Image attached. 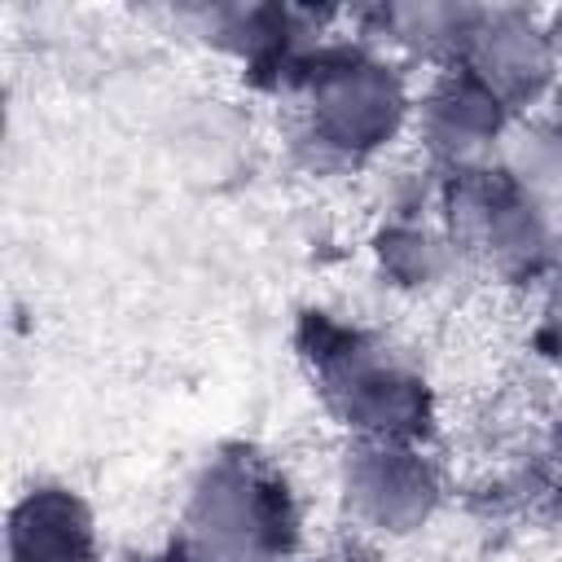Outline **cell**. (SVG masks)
I'll return each instance as SVG.
<instances>
[{"label":"cell","instance_id":"8fae6325","mask_svg":"<svg viewBox=\"0 0 562 562\" xmlns=\"http://www.w3.org/2000/svg\"><path fill=\"white\" fill-rule=\"evenodd\" d=\"M474 18H479V4H465V0H382V4L351 9L347 22L360 40L378 44L422 79L461 61Z\"/></svg>","mask_w":562,"mask_h":562},{"label":"cell","instance_id":"3957f363","mask_svg":"<svg viewBox=\"0 0 562 562\" xmlns=\"http://www.w3.org/2000/svg\"><path fill=\"white\" fill-rule=\"evenodd\" d=\"M307 501L294 474L255 443H220L189 474L162 553L171 562H294Z\"/></svg>","mask_w":562,"mask_h":562},{"label":"cell","instance_id":"7a4b0ae2","mask_svg":"<svg viewBox=\"0 0 562 562\" xmlns=\"http://www.w3.org/2000/svg\"><path fill=\"white\" fill-rule=\"evenodd\" d=\"M294 356L342 439L435 443V378L395 334L334 307H307L294 321Z\"/></svg>","mask_w":562,"mask_h":562},{"label":"cell","instance_id":"6da1fadb","mask_svg":"<svg viewBox=\"0 0 562 562\" xmlns=\"http://www.w3.org/2000/svg\"><path fill=\"white\" fill-rule=\"evenodd\" d=\"M281 101L290 149L307 171L360 176L386 167L413 136L417 75L338 26L307 57Z\"/></svg>","mask_w":562,"mask_h":562},{"label":"cell","instance_id":"277c9868","mask_svg":"<svg viewBox=\"0 0 562 562\" xmlns=\"http://www.w3.org/2000/svg\"><path fill=\"white\" fill-rule=\"evenodd\" d=\"M435 215L470 277L536 294L562 272V215L531 198L501 162L443 176Z\"/></svg>","mask_w":562,"mask_h":562},{"label":"cell","instance_id":"52a82bcc","mask_svg":"<svg viewBox=\"0 0 562 562\" xmlns=\"http://www.w3.org/2000/svg\"><path fill=\"white\" fill-rule=\"evenodd\" d=\"M514 123V110L492 88H483L465 66H448L417 79L408 140L426 167H435L439 176H457L496 162Z\"/></svg>","mask_w":562,"mask_h":562},{"label":"cell","instance_id":"9a60e30c","mask_svg":"<svg viewBox=\"0 0 562 562\" xmlns=\"http://www.w3.org/2000/svg\"><path fill=\"white\" fill-rule=\"evenodd\" d=\"M544 13H549V35H553V48H558V61H562V4L544 9Z\"/></svg>","mask_w":562,"mask_h":562},{"label":"cell","instance_id":"30bf717a","mask_svg":"<svg viewBox=\"0 0 562 562\" xmlns=\"http://www.w3.org/2000/svg\"><path fill=\"white\" fill-rule=\"evenodd\" d=\"M4 553L9 562H105L101 518L79 487L35 479L9 505Z\"/></svg>","mask_w":562,"mask_h":562},{"label":"cell","instance_id":"e0dca14e","mask_svg":"<svg viewBox=\"0 0 562 562\" xmlns=\"http://www.w3.org/2000/svg\"><path fill=\"white\" fill-rule=\"evenodd\" d=\"M553 439H558V448H562V422H558V430H553Z\"/></svg>","mask_w":562,"mask_h":562},{"label":"cell","instance_id":"7c38bea8","mask_svg":"<svg viewBox=\"0 0 562 562\" xmlns=\"http://www.w3.org/2000/svg\"><path fill=\"white\" fill-rule=\"evenodd\" d=\"M369 272L382 281V290L400 299H435L448 294L465 272V259L435 211H408V215H378L364 241Z\"/></svg>","mask_w":562,"mask_h":562},{"label":"cell","instance_id":"ba28073f","mask_svg":"<svg viewBox=\"0 0 562 562\" xmlns=\"http://www.w3.org/2000/svg\"><path fill=\"white\" fill-rule=\"evenodd\" d=\"M492 88L514 119H527L562 97V61L549 35V13L527 4H479L461 61Z\"/></svg>","mask_w":562,"mask_h":562},{"label":"cell","instance_id":"8992f818","mask_svg":"<svg viewBox=\"0 0 562 562\" xmlns=\"http://www.w3.org/2000/svg\"><path fill=\"white\" fill-rule=\"evenodd\" d=\"M176 22L189 31V40L233 61L246 83L277 97L290 92L307 57L338 31V13L299 9V4H246V0L184 4L176 9Z\"/></svg>","mask_w":562,"mask_h":562},{"label":"cell","instance_id":"9c48e42d","mask_svg":"<svg viewBox=\"0 0 562 562\" xmlns=\"http://www.w3.org/2000/svg\"><path fill=\"white\" fill-rule=\"evenodd\" d=\"M474 505L483 522L518 536L562 527V448L553 430L527 443H501L474 483Z\"/></svg>","mask_w":562,"mask_h":562},{"label":"cell","instance_id":"2e32d148","mask_svg":"<svg viewBox=\"0 0 562 562\" xmlns=\"http://www.w3.org/2000/svg\"><path fill=\"white\" fill-rule=\"evenodd\" d=\"M338 562H378V558H373V553H360V558H351V553H347V558H338Z\"/></svg>","mask_w":562,"mask_h":562},{"label":"cell","instance_id":"5b68a950","mask_svg":"<svg viewBox=\"0 0 562 562\" xmlns=\"http://www.w3.org/2000/svg\"><path fill=\"white\" fill-rule=\"evenodd\" d=\"M334 505L360 544H400L422 536L452 501V474L435 443L342 439L329 470Z\"/></svg>","mask_w":562,"mask_h":562},{"label":"cell","instance_id":"5bb4252c","mask_svg":"<svg viewBox=\"0 0 562 562\" xmlns=\"http://www.w3.org/2000/svg\"><path fill=\"white\" fill-rule=\"evenodd\" d=\"M527 299H531V307H527L522 347H527L531 364H540L544 373L562 378V272L553 281H544Z\"/></svg>","mask_w":562,"mask_h":562},{"label":"cell","instance_id":"4fadbf2b","mask_svg":"<svg viewBox=\"0 0 562 562\" xmlns=\"http://www.w3.org/2000/svg\"><path fill=\"white\" fill-rule=\"evenodd\" d=\"M531 198L562 215V97L514 123L496 158Z\"/></svg>","mask_w":562,"mask_h":562}]
</instances>
